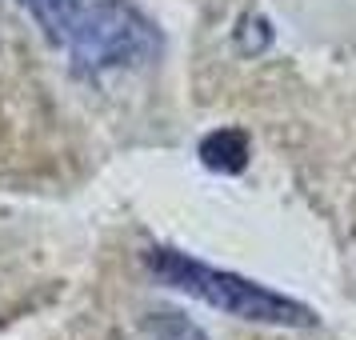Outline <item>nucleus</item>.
I'll list each match as a JSON object with an SVG mask.
<instances>
[{"mask_svg":"<svg viewBox=\"0 0 356 340\" xmlns=\"http://www.w3.org/2000/svg\"><path fill=\"white\" fill-rule=\"evenodd\" d=\"M145 328L152 340H209L200 324H193L188 316H180V312H148Z\"/></svg>","mask_w":356,"mask_h":340,"instance_id":"obj_5","label":"nucleus"},{"mask_svg":"<svg viewBox=\"0 0 356 340\" xmlns=\"http://www.w3.org/2000/svg\"><path fill=\"white\" fill-rule=\"evenodd\" d=\"M164 49V36L156 20L132 0H92L81 8L65 40L68 65L76 76H104L116 68H136L156 60Z\"/></svg>","mask_w":356,"mask_h":340,"instance_id":"obj_2","label":"nucleus"},{"mask_svg":"<svg viewBox=\"0 0 356 340\" xmlns=\"http://www.w3.org/2000/svg\"><path fill=\"white\" fill-rule=\"evenodd\" d=\"M145 268L156 284L184 292V296H193V300L216 308L225 316H236V321L273 324V328H316L321 324V316L305 300H296L289 292L273 289L264 280H252L244 273L216 268L209 260L188 257V252H180L172 244L145 248Z\"/></svg>","mask_w":356,"mask_h":340,"instance_id":"obj_1","label":"nucleus"},{"mask_svg":"<svg viewBox=\"0 0 356 340\" xmlns=\"http://www.w3.org/2000/svg\"><path fill=\"white\" fill-rule=\"evenodd\" d=\"M248 156H252L248 136L236 129H216L200 140V161L212 172H241L244 164H248Z\"/></svg>","mask_w":356,"mask_h":340,"instance_id":"obj_3","label":"nucleus"},{"mask_svg":"<svg viewBox=\"0 0 356 340\" xmlns=\"http://www.w3.org/2000/svg\"><path fill=\"white\" fill-rule=\"evenodd\" d=\"M17 4L44 29V36H49L52 44H65L76 17H81V8H84L81 0H17Z\"/></svg>","mask_w":356,"mask_h":340,"instance_id":"obj_4","label":"nucleus"}]
</instances>
